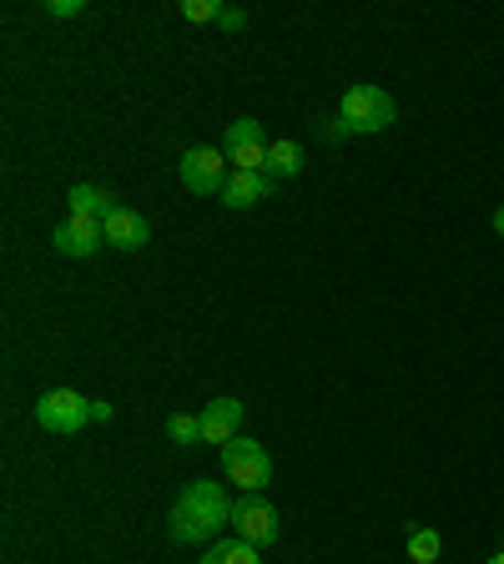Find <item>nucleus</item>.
<instances>
[{"label":"nucleus","mask_w":504,"mask_h":564,"mask_svg":"<svg viewBox=\"0 0 504 564\" xmlns=\"http://www.w3.org/2000/svg\"><path fill=\"white\" fill-rule=\"evenodd\" d=\"M227 524H233V499H227L223 484L212 479H192L176 494L172 514H167V534L176 544H212Z\"/></svg>","instance_id":"1"},{"label":"nucleus","mask_w":504,"mask_h":564,"mask_svg":"<svg viewBox=\"0 0 504 564\" xmlns=\"http://www.w3.org/2000/svg\"><path fill=\"white\" fill-rule=\"evenodd\" d=\"M339 121L348 137H378L399 121V106L384 86H348L343 91V106H339Z\"/></svg>","instance_id":"2"},{"label":"nucleus","mask_w":504,"mask_h":564,"mask_svg":"<svg viewBox=\"0 0 504 564\" xmlns=\"http://www.w3.org/2000/svg\"><path fill=\"white\" fill-rule=\"evenodd\" d=\"M217 454H223V474H227V484H237L243 494H262V489L272 484V454L258 444V438L237 434L233 444H223Z\"/></svg>","instance_id":"3"},{"label":"nucleus","mask_w":504,"mask_h":564,"mask_svg":"<svg viewBox=\"0 0 504 564\" xmlns=\"http://www.w3.org/2000/svg\"><path fill=\"white\" fill-rule=\"evenodd\" d=\"M227 152L223 147H192L187 156H182V166H176V176H182V187L192 192V197H223L227 187Z\"/></svg>","instance_id":"4"},{"label":"nucleus","mask_w":504,"mask_h":564,"mask_svg":"<svg viewBox=\"0 0 504 564\" xmlns=\"http://www.w3.org/2000/svg\"><path fill=\"white\" fill-rule=\"evenodd\" d=\"M31 413H35V423H41L46 434H76V429L92 423V399H82L76 388H51V393L35 399Z\"/></svg>","instance_id":"5"},{"label":"nucleus","mask_w":504,"mask_h":564,"mask_svg":"<svg viewBox=\"0 0 504 564\" xmlns=\"http://www.w3.org/2000/svg\"><path fill=\"white\" fill-rule=\"evenodd\" d=\"M268 147L272 141L262 137L258 117H237L223 137V152H227V162H233V172H268Z\"/></svg>","instance_id":"6"},{"label":"nucleus","mask_w":504,"mask_h":564,"mask_svg":"<svg viewBox=\"0 0 504 564\" xmlns=\"http://www.w3.org/2000/svg\"><path fill=\"white\" fill-rule=\"evenodd\" d=\"M278 509L262 499V494H243V499H233V534L247 544H272L278 540Z\"/></svg>","instance_id":"7"},{"label":"nucleus","mask_w":504,"mask_h":564,"mask_svg":"<svg viewBox=\"0 0 504 564\" xmlns=\"http://www.w3.org/2000/svg\"><path fill=\"white\" fill-rule=\"evenodd\" d=\"M51 247H56L61 258H96L106 247V232H101V223H92V217H66V223L51 232Z\"/></svg>","instance_id":"8"},{"label":"nucleus","mask_w":504,"mask_h":564,"mask_svg":"<svg viewBox=\"0 0 504 564\" xmlns=\"http://www.w3.org/2000/svg\"><path fill=\"white\" fill-rule=\"evenodd\" d=\"M101 232H106V242L117 247V252H141V247L152 242V223H147L141 212H131V207L111 212V217L101 223Z\"/></svg>","instance_id":"9"},{"label":"nucleus","mask_w":504,"mask_h":564,"mask_svg":"<svg viewBox=\"0 0 504 564\" xmlns=\"http://www.w3.org/2000/svg\"><path fill=\"white\" fill-rule=\"evenodd\" d=\"M197 419H202V444L223 448V444H233L237 429H243V403H237V399H212Z\"/></svg>","instance_id":"10"},{"label":"nucleus","mask_w":504,"mask_h":564,"mask_svg":"<svg viewBox=\"0 0 504 564\" xmlns=\"http://www.w3.org/2000/svg\"><path fill=\"white\" fill-rule=\"evenodd\" d=\"M272 197V176L268 172H233L227 176V187H223V207L233 212H247V207H258V202Z\"/></svg>","instance_id":"11"},{"label":"nucleus","mask_w":504,"mask_h":564,"mask_svg":"<svg viewBox=\"0 0 504 564\" xmlns=\"http://www.w3.org/2000/svg\"><path fill=\"white\" fill-rule=\"evenodd\" d=\"M66 202H71V217H92V223H106L117 212V197L106 187H92V182H76Z\"/></svg>","instance_id":"12"},{"label":"nucleus","mask_w":504,"mask_h":564,"mask_svg":"<svg viewBox=\"0 0 504 564\" xmlns=\"http://www.w3.org/2000/svg\"><path fill=\"white\" fill-rule=\"evenodd\" d=\"M308 166V152L298 147V141H272L268 147V176L272 182H293V176H303Z\"/></svg>","instance_id":"13"},{"label":"nucleus","mask_w":504,"mask_h":564,"mask_svg":"<svg viewBox=\"0 0 504 564\" xmlns=\"http://www.w3.org/2000/svg\"><path fill=\"white\" fill-rule=\"evenodd\" d=\"M197 564H262V560H258V544H247V540H237V534H233V540L212 544Z\"/></svg>","instance_id":"14"},{"label":"nucleus","mask_w":504,"mask_h":564,"mask_svg":"<svg viewBox=\"0 0 504 564\" xmlns=\"http://www.w3.org/2000/svg\"><path fill=\"white\" fill-rule=\"evenodd\" d=\"M439 554H444V540H439V529L414 524V529H409V560H414V564H439Z\"/></svg>","instance_id":"15"},{"label":"nucleus","mask_w":504,"mask_h":564,"mask_svg":"<svg viewBox=\"0 0 504 564\" xmlns=\"http://www.w3.org/2000/svg\"><path fill=\"white\" fill-rule=\"evenodd\" d=\"M167 438H172L176 448H197L202 444V419L197 413H172V419H167Z\"/></svg>","instance_id":"16"},{"label":"nucleus","mask_w":504,"mask_h":564,"mask_svg":"<svg viewBox=\"0 0 504 564\" xmlns=\"http://www.w3.org/2000/svg\"><path fill=\"white\" fill-rule=\"evenodd\" d=\"M227 6L223 0H182V21H192V25H202V21H217Z\"/></svg>","instance_id":"17"},{"label":"nucleus","mask_w":504,"mask_h":564,"mask_svg":"<svg viewBox=\"0 0 504 564\" xmlns=\"http://www.w3.org/2000/svg\"><path fill=\"white\" fill-rule=\"evenodd\" d=\"M86 0H46V15H56V21H71V15H82Z\"/></svg>","instance_id":"18"},{"label":"nucleus","mask_w":504,"mask_h":564,"mask_svg":"<svg viewBox=\"0 0 504 564\" xmlns=\"http://www.w3.org/2000/svg\"><path fill=\"white\" fill-rule=\"evenodd\" d=\"M217 25H223L227 35H237V31H243V25H247V11H237V6H227V11L217 15Z\"/></svg>","instance_id":"19"},{"label":"nucleus","mask_w":504,"mask_h":564,"mask_svg":"<svg viewBox=\"0 0 504 564\" xmlns=\"http://www.w3.org/2000/svg\"><path fill=\"white\" fill-rule=\"evenodd\" d=\"M111 413H117V409H111L106 399H92V423H111Z\"/></svg>","instance_id":"20"},{"label":"nucleus","mask_w":504,"mask_h":564,"mask_svg":"<svg viewBox=\"0 0 504 564\" xmlns=\"http://www.w3.org/2000/svg\"><path fill=\"white\" fill-rule=\"evenodd\" d=\"M494 232L504 237V202H500V207H494Z\"/></svg>","instance_id":"21"},{"label":"nucleus","mask_w":504,"mask_h":564,"mask_svg":"<svg viewBox=\"0 0 504 564\" xmlns=\"http://www.w3.org/2000/svg\"><path fill=\"white\" fill-rule=\"evenodd\" d=\"M484 564H504V550H500V554H494V560H484Z\"/></svg>","instance_id":"22"}]
</instances>
